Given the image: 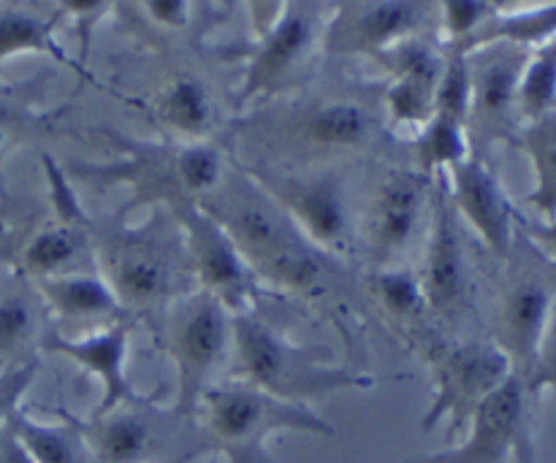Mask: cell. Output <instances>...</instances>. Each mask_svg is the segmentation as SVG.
Listing matches in <instances>:
<instances>
[{"instance_id":"1","label":"cell","mask_w":556,"mask_h":463,"mask_svg":"<svg viewBox=\"0 0 556 463\" xmlns=\"http://www.w3.org/2000/svg\"><path fill=\"white\" fill-rule=\"evenodd\" d=\"M195 204L228 233L248 269L261 280L282 291L304 293L324 276L318 249L255 182L244 190L217 188Z\"/></svg>"},{"instance_id":"2","label":"cell","mask_w":556,"mask_h":463,"mask_svg":"<svg viewBox=\"0 0 556 463\" xmlns=\"http://www.w3.org/2000/svg\"><path fill=\"white\" fill-rule=\"evenodd\" d=\"M195 412L226 463H271L269 439L286 432L334 437V428L313 407L275 399L244 380L210 385Z\"/></svg>"},{"instance_id":"3","label":"cell","mask_w":556,"mask_h":463,"mask_svg":"<svg viewBox=\"0 0 556 463\" xmlns=\"http://www.w3.org/2000/svg\"><path fill=\"white\" fill-rule=\"evenodd\" d=\"M233 352L239 361V377L275 399L291 404H313L331 394L351 388H369L372 377L331 366L329 361L307 347H296L277 334L271 325L253 314L233 318Z\"/></svg>"},{"instance_id":"4","label":"cell","mask_w":556,"mask_h":463,"mask_svg":"<svg viewBox=\"0 0 556 463\" xmlns=\"http://www.w3.org/2000/svg\"><path fill=\"white\" fill-rule=\"evenodd\" d=\"M427 361L432 369V404L424 415V434L448 423L451 437L467 432L478 407L497 394L510 377L508 356L494 342H440L427 345Z\"/></svg>"},{"instance_id":"5","label":"cell","mask_w":556,"mask_h":463,"mask_svg":"<svg viewBox=\"0 0 556 463\" xmlns=\"http://www.w3.org/2000/svg\"><path fill=\"white\" fill-rule=\"evenodd\" d=\"M168 356L177 366L174 412L190 415L226 358L233 336V314L206 293L182 298L168 314Z\"/></svg>"},{"instance_id":"6","label":"cell","mask_w":556,"mask_h":463,"mask_svg":"<svg viewBox=\"0 0 556 463\" xmlns=\"http://www.w3.org/2000/svg\"><path fill=\"white\" fill-rule=\"evenodd\" d=\"M168 206L185 233L190 269L199 280L201 293L220 301L233 318L248 314L250 298L258 293V287L255 274L248 269L228 233L195 201H174Z\"/></svg>"},{"instance_id":"7","label":"cell","mask_w":556,"mask_h":463,"mask_svg":"<svg viewBox=\"0 0 556 463\" xmlns=\"http://www.w3.org/2000/svg\"><path fill=\"white\" fill-rule=\"evenodd\" d=\"M253 182L275 201L291 226L326 253H342L351 242V215H348L345 190L331 173H286L255 171Z\"/></svg>"},{"instance_id":"8","label":"cell","mask_w":556,"mask_h":463,"mask_svg":"<svg viewBox=\"0 0 556 463\" xmlns=\"http://www.w3.org/2000/svg\"><path fill=\"white\" fill-rule=\"evenodd\" d=\"M510 455L521 463H532V437L525 415V380L516 374L478 407L459 448L421 455L407 463H505Z\"/></svg>"},{"instance_id":"9","label":"cell","mask_w":556,"mask_h":463,"mask_svg":"<svg viewBox=\"0 0 556 463\" xmlns=\"http://www.w3.org/2000/svg\"><path fill=\"white\" fill-rule=\"evenodd\" d=\"M318 22L315 5H277L269 25L261 30L258 47L244 70L239 101L248 103L266 92H275L282 81L291 79L318 38Z\"/></svg>"},{"instance_id":"10","label":"cell","mask_w":556,"mask_h":463,"mask_svg":"<svg viewBox=\"0 0 556 463\" xmlns=\"http://www.w3.org/2000/svg\"><path fill=\"white\" fill-rule=\"evenodd\" d=\"M429 206H432V228H429L432 233L427 242L421 291L427 298V309H432L434 314H454L465 301L467 269L445 171L434 173Z\"/></svg>"},{"instance_id":"11","label":"cell","mask_w":556,"mask_h":463,"mask_svg":"<svg viewBox=\"0 0 556 463\" xmlns=\"http://www.w3.org/2000/svg\"><path fill=\"white\" fill-rule=\"evenodd\" d=\"M427 5L421 3H345L331 16L324 33L326 49L331 54H386L413 38L424 22Z\"/></svg>"},{"instance_id":"12","label":"cell","mask_w":556,"mask_h":463,"mask_svg":"<svg viewBox=\"0 0 556 463\" xmlns=\"http://www.w3.org/2000/svg\"><path fill=\"white\" fill-rule=\"evenodd\" d=\"M128 339L130 323H112L101 331H92L85 336H63L52 334L43 342V350L58 352V356L71 358L76 366L85 369L87 374L101 383V404L96 415L119 410V407H139L141 396L130 385L125 363H128Z\"/></svg>"},{"instance_id":"13","label":"cell","mask_w":556,"mask_h":463,"mask_svg":"<svg viewBox=\"0 0 556 463\" xmlns=\"http://www.w3.org/2000/svg\"><path fill=\"white\" fill-rule=\"evenodd\" d=\"M101 280L125 312L150 309L172 293V266L150 239L119 233L101 249Z\"/></svg>"},{"instance_id":"14","label":"cell","mask_w":556,"mask_h":463,"mask_svg":"<svg viewBox=\"0 0 556 463\" xmlns=\"http://www.w3.org/2000/svg\"><path fill=\"white\" fill-rule=\"evenodd\" d=\"M470 65V114L467 128L476 123L478 133H492L508 123L519 98V81L525 74L527 52L519 43H486L467 52Z\"/></svg>"},{"instance_id":"15","label":"cell","mask_w":556,"mask_h":463,"mask_svg":"<svg viewBox=\"0 0 556 463\" xmlns=\"http://www.w3.org/2000/svg\"><path fill=\"white\" fill-rule=\"evenodd\" d=\"M380 57L391 60L389 65L394 74L389 90H386L391 123L421 133L432 119L434 92H438L445 60L418 38H407Z\"/></svg>"},{"instance_id":"16","label":"cell","mask_w":556,"mask_h":463,"mask_svg":"<svg viewBox=\"0 0 556 463\" xmlns=\"http://www.w3.org/2000/svg\"><path fill=\"white\" fill-rule=\"evenodd\" d=\"M548 318H552V291L541 280L525 276L505 291L494 323V336H497L494 345L508 356L516 377L519 372L530 377L535 372Z\"/></svg>"},{"instance_id":"17","label":"cell","mask_w":556,"mask_h":463,"mask_svg":"<svg viewBox=\"0 0 556 463\" xmlns=\"http://www.w3.org/2000/svg\"><path fill=\"white\" fill-rule=\"evenodd\" d=\"M432 179L424 171H394L380 182L364 217V236L372 253L391 255L418 231Z\"/></svg>"},{"instance_id":"18","label":"cell","mask_w":556,"mask_h":463,"mask_svg":"<svg viewBox=\"0 0 556 463\" xmlns=\"http://www.w3.org/2000/svg\"><path fill=\"white\" fill-rule=\"evenodd\" d=\"M445 173L456 215L476 228L497 258H508L514 249V217L494 173L478 157H467Z\"/></svg>"},{"instance_id":"19","label":"cell","mask_w":556,"mask_h":463,"mask_svg":"<svg viewBox=\"0 0 556 463\" xmlns=\"http://www.w3.org/2000/svg\"><path fill=\"white\" fill-rule=\"evenodd\" d=\"M92 463H147L155 450V428L134 407H119L90 421H76Z\"/></svg>"},{"instance_id":"20","label":"cell","mask_w":556,"mask_h":463,"mask_svg":"<svg viewBox=\"0 0 556 463\" xmlns=\"http://www.w3.org/2000/svg\"><path fill=\"white\" fill-rule=\"evenodd\" d=\"M299 144L309 152H353L369 141L375 119L358 101H324L302 114L296 123Z\"/></svg>"},{"instance_id":"21","label":"cell","mask_w":556,"mask_h":463,"mask_svg":"<svg viewBox=\"0 0 556 463\" xmlns=\"http://www.w3.org/2000/svg\"><path fill=\"white\" fill-rule=\"evenodd\" d=\"M155 114L172 133L195 141L210 133L215 123V101L199 76L177 74L157 92Z\"/></svg>"},{"instance_id":"22","label":"cell","mask_w":556,"mask_h":463,"mask_svg":"<svg viewBox=\"0 0 556 463\" xmlns=\"http://www.w3.org/2000/svg\"><path fill=\"white\" fill-rule=\"evenodd\" d=\"M43 301L65 320H98L117 318L125 309L114 298L112 287L101 276L90 274H58L36 280Z\"/></svg>"},{"instance_id":"23","label":"cell","mask_w":556,"mask_h":463,"mask_svg":"<svg viewBox=\"0 0 556 463\" xmlns=\"http://www.w3.org/2000/svg\"><path fill=\"white\" fill-rule=\"evenodd\" d=\"M63 417L65 423L54 426V423L36 421L20 407L9 423L36 463H92V455L81 439L79 428H76L74 415Z\"/></svg>"},{"instance_id":"24","label":"cell","mask_w":556,"mask_h":463,"mask_svg":"<svg viewBox=\"0 0 556 463\" xmlns=\"http://www.w3.org/2000/svg\"><path fill=\"white\" fill-rule=\"evenodd\" d=\"M54 22L58 20H43V16L30 14V11L22 9H3L0 11V63L16 57V54L38 52V54H52L60 63L71 65L65 52L60 49V43L54 41ZM79 74H85L81 68H76Z\"/></svg>"},{"instance_id":"25","label":"cell","mask_w":556,"mask_h":463,"mask_svg":"<svg viewBox=\"0 0 556 463\" xmlns=\"http://www.w3.org/2000/svg\"><path fill=\"white\" fill-rule=\"evenodd\" d=\"M81 247H85V233L71 226V220L58 222V226H47L22 249V269L33 280L58 276L79 255Z\"/></svg>"},{"instance_id":"26","label":"cell","mask_w":556,"mask_h":463,"mask_svg":"<svg viewBox=\"0 0 556 463\" xmlns=\"http://www.w3.org/2000/svg\"><path fill=\"white\" fill-rule=\"evenodd\" d=\"M521 146L532 157L538 184L532 193V204L543 215L556 220V108L546 112L543 117L532 119L530 128L519 136Z\"/></svg>"},{"instance_id":"27","label":"cell","mask_w":556,"mask_h":463,"mask_svg":"<svg viewBox=\"0 0 556 463\" xmlns=\"http://www.w3.org/2000/svg\"><path fill=\"white\" fill-rule=\"evenodd\" d=\"M467 144L470 141H467L465 125L432 114L427 128L418 133V166L424 173L448 171L470 157Z\"/></svg>"},{"instance_id":"28","label":"cell","mask_w":556,"mask_h":463,"mask_svg":"<svg viewBox=\"0 0 556 463\" xmlns=\"http://www.w3.org/2000/svg\"><path fill=\"white\" fill-rule=\"evenodd\" d=\"M372 296L383 304L386 314L396 323H413L427 309L421 280L410 271H380L372 276Z\"/></svg>"},{"instance_id":"29","label":"cell","mask_w":556,"mask_h":463,"mask_svg":"<svg viewBox=\"0 0 556 463\" xmlns=\"http://www.w3.org/2000/svg\"><path fill=\"white\" fill-rule=\"evenodd\" d=\"M556 98V47L546 49L538 57L527 60L525 74L519 81V98H516V106L521 108V114L530 119L543 117L546 112H552V103Z\"/></svg>"},{"instance_id":"30","label":"cell","mask_w":556,"mask_h":463,"mask_svg":"<svg viewBox=\"0 0 556 463\" xmlns=\"http://www.w3.org/2000/svg\"><path fill=\"white\" fill-rule=\"evenodd\" d=\"M492 3H470V0H454V3H443V22L445 36L454 41V49L465 52L470 38H476L483 30L489 20L494 16Z\"/></svg>"},{"instance_id":"31","label":"cell","mask_w":556,"mask_h":463,"mask_svg":"<svg viewBox=\"0 0 556 463\" xmlns=\"http://www.w3.org/2000/svg\"><path fill=\"white\" fill-rule=\"evenodd\" d=\"M33 329V309L25 298H0V358L14 352Z\"/></svg>"},{"instance_id":"32","label":"cell","mask_w":556,"mask_h":463,"mask_svg":"<svg viewBox=\"0 0 556 463\" xmlns=\"http://www.w3.org/2000/svg\"><path fill=\"white\" fill-rule=\"evenodd\" d=\"M38 374V363H22V366L9 369V372L0 374V428L11 421L16 410H20L22 396L27 394V388L33 385Z\"/></svg>"},{"instance_id":"33","label":"cell","mask_w":556,"mask_h":463,"mask_svg":"<svg viewBox=\"0 0 556 463\" xmlns=\"http://www.w3.org/2000/svg\"><path fill=\"white\" fill-rule=\"evenodd\" d=\"M139 9L155 25L168 27V30H179V27H185L190 22L193 5L185 3V0H150V3H139Z\"/></svg>"},{"instance_id":"34","label":"cell","mask_w":556,"mask_h":463,"mask_svg":"<svg viewBox=\"0 0 556 463\" xmlns=\"http://www.w3.org/2000/svg\"><path fill=\"white\" fill-rule=\"evenodd\" d=\"M532 388H541V385H556V309H552V318H548L546 336H543L541 356H538V366L530 377Z\"/></svg>"},{"instance_id":"35","label":"cell","mask_w":556,"mask_h":463,"mask_svg":"<svg viewBox=\"0 0 556 463\" xmlns=\"http://www.w3.org/2000/svg\"><path fill=\"white\" fill-rule=\"evenodd\" d=\"M0 463H36L25 445H22V439L16 437L14 428H11V423L0 428Z\"/></svg>"},{"instance_id":"36","label":"cell","mask_w":556,"mask_h":463,"mask_svg":"<svg viewBox=\"0 0 556 463\" xmlns=\"http://www.w3.org/2000/svg\"><path fill=\"white\" fill-rule=\"evenodd\" d=\"M5 141H9V128H5V112L0 106V150L5 146Z\"/></svg>"}]
</instances>
